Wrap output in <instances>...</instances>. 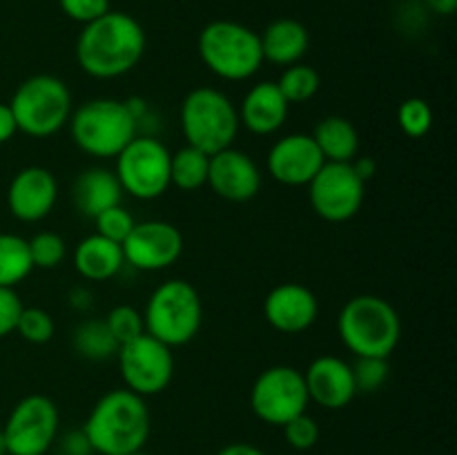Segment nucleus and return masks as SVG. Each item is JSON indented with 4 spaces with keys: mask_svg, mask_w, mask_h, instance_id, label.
I'll return each instance as SVG.
<instances>
[{
    "mask_svg": "<svg viewBox=\"0 0 457 455\" xmlns=\"http://www.w3.org/2000/svg\"><path fill=\"white\" fill-rule=\"evenodd\" d=\"M145 45L141 22L129 13L110 9L101 18L83 25L76 40V62L92 79H120L141 62Z\"/></svg>",
    "mask_w": 457,
    "mask_h": 455,
    "instance_id": "nucleus-1",
    "label": "nucleus"
},
{
    "mask_svg": "<svg viewBox=\"0 0 457 455\" xmlns=\"http://www.w3.org/2000/svg\"><path fill=\"white\" fill-rule=\"evenodd\" d=\"M152 431V415L145 397L128 391L112 388L96 400L83 424L94 453L101 455H129L143 451Z\"/></svg>",
    "mask_w": 457,
    "mask_h": 455,
    "instance_id": "nucleus-2",
    "label": "nucleus"
},
{
    "mask_svg": "<svg viewBox=\"0 0 457 455\" xmlns=\"http://www.w3.org/2000/svg\"><path fill=\"white\" fill-rule=\"evenodd\" d=\"M337 333L355 357L388 360L402 337V319L391 302L378 294L348 299L337 317Z\"/></svg>",
    "mask_w": 457,
    "mask_h": 455,
    "instance_id": "nucleus-3",
    "label": "nucleus"
},
{
    "mask_svg": "<svg viewBox=\"0 0 457 455\" xmlns=\"http://www.w3.org/2000/svg\"><path fill=\"white\" fill-rule=\"evenodd\" d=\"M67 125L74 145L92 159H116L138 129L132 107L119 98L83 103L79 110H71Z\"/></svg>",
    "mask_w": 457,
    "mask_h": 455,
    "instance_id": "nucleus-4",
    "label": "nucleus"
},
{
    "mask_svg": "<svg viewBox=\"0 0 457 455\" xmlns=\"http://www.w3.org/2000/svg\"><path fill=\"white\" fill-rule=\"evenodd\" d=\"M201 62L217 79L241 83L262 70V38L254 29L235 21H212L201 29L196 40Z\"/></svg>",
    "mask_w": 457,
    "mask_h": 455,
    "instance_id": "nucleus-5",
    "label": "nucleus"
},
{
    "mask_svg": "<svg viewBox=\"0 0 457 455\" xmlns=\"http://www.w3.org/2000/svg\"><path fill=\"white\" fill-rule=\"evenodd\" d=\"M179 123L186 145L208 156L235 145L241 128L235 103L214 87H195L187 92L179 112Z\"/></svg>",
    "mask_w": 457,
    "mask_h": 455,
    "instance_id": "nucleus-6",
    "label": "nucleus"
},
{
    "mask_svg": "<svg viewBox=\"0 0 457 455\" xmlns=\"http://www.w3.org/2000/svg\"><path fill=\"white\" fill-rule=\"evenodd\" d=\"M145 333L165 346H186L204 324V303L195 285L186 279H168L152 290L143 310Z\"/></svg>",
    "mask_w": 457,
    "mask_h": 455,
    "instance_id": "nucleus-7",
    "label": "nucleus"
},
{
    "mask_svg": "<svg viewBox=\"0 0 457 455\" xmlns=\"http://www.w3.org/2000/svg\"><path fill=\"white\" fill-rule=\"evenodd\" d=\"M7 105L18 132L31 138H49L70 120L71 92L58 76L36 74L18 85Z\"/></svg>",
    "mask_w": 457,
    "mask_h": 455,
    "instance_id": "nucleus-8",
    "label": "nucleus"
},
{
    "mask_svg": "<svg viewBox=\"0 0 457 455\" xmlns=\"http://www.w3.org/2000/svg\"><path fill=\"white\" fill-rule=\"evenodd\" d=\"M172 152L154 136H134L116 156V178L123 194L138 201H154L170 187Z\"/></svg>",
    "mask_w": 457,
    "mask_h": 455,
    "instance_id": "nucleus-9",
    "label": "nucleus"
},
{
    "mask_svg": "<svg viewBox=\"0 0 457 455\" xmlns=\"http://www.w3.org/2000/svg\"><path fill=\"white\" fill-rule=\"evenodd\" d=\"M308 391L303 373L295 366L277 364L262 370L250 388V409L262 422L284 426L297 415L306 413Z\"/></svg>",
    "mask_w": 457,
    "mask_h": 455,
    "instance_id": "nucleus-10",
    "label": "nucleus"
},
{
    "mask_svg": "<svg viewBox=\"0 0 457 455\" xmlns=\"http://www.w3.org/2000/svg\"><path fill=\"white\" fill-rule=\"evenodd\" d=\"M58 406L52 397L31 393L9 413L3 433L7 455H45L58 437Z\"/></svg>",
    "mask_w": 457,
    "mask_h": 455,
    "instance_id": "nucleus-11",
    "label": "nucleus"
},
{
    "mask_svg": "<svg viewBox=\"0 0 457 455\" xmlns=\"http://www.w3.org/2000/svg\"><path fill=\"white\" fill-rule=\"evenodd\" d=\"M116 360L125 388L141 397L159 395L174 377L172 348L147 333L123 343Z\"/></svg>",
    "mask_w": 457,
    "mask_h": 455,
    "instance_id": "nucleus-12",
    "label": "nucleus"
},
{
    "mask_svg": "<svg viewBox=\"0 0 457 455\" xmlns=\"http://www.w3.org/2000/svg\"><path fill=\"white\" fill-rule=\"evenodd\" d=\"M366 183L351 163H324L308 183V199L317 217L328 223H346L364 205Z\"/></svg>",
    "mask_w": 457,
    "mask_h": 455,
    "instance_id": "nucleus-13",
    "label": "nucleus"
},
{
    "mask_svg": "<svg viewBox=\"0 0 457 455\" xmlns=\"http://www.w3.org/2000/svg\"><path fill=\"white\" fill-rule=\"evenodd\" d=\"M120 248L125 263L143 272H159L179 261L183 254V235L174 223L161 219L137 221Z\"/></svg>",
    "mask_w": 457,
    "mask_h": 455,
    "instance_id": "nucleus-14",
    "label": "nucleus"
},
{
    "mask_svg": "<svg viewBox=\"0 0 457 455\" xmlns=\"http://www.w3.org/2000/svg\"><path fill=\"white\" fill-rule=\"evenodd\" d=\"M320 147L311 134H288L272 143L266 156V170L277 183L302 187L315 178L324 165Z\"/></svg>",
    "mask_w": 457,
    "mask_h": 455,
    "instance_id": "nucleus-15",
    "label": "nucleus"
},
{
    "mask_svg": "<svg viewBox=\"0 0 457 455\" xmlns=\"http://www.w3.org/2000/svg\"><path fill=\"white\" fill-rule=\"evenodd\" d=\"M212 192L232 203H245L262 190V170L248 152L226 147L210 156L208 183Z\"/></svg>",
    "mask_w": 457,
    "mask_h": 455,
    "instance_id": "nucleus-16",
    "label": "nucleus"
},
{
    "mask_svg": "<svg viewBox=\"0 0 457 455\" xmlns=\"http://www.w3.org/2000/svg\"><path fill=\"white\" fill-rule=\"evenodd\" d=\"M58 201V181L52 170L29 165L13 174L7 187V208L18 221L36 223L49 217Z\"/></svg>",
    "mask_w": 457,
    "mask_h": 455,
    "instance_id": "nucleus-17",
    "label": "nucleus"
},
{
    "mask_svg": "<svg viewBox=\"0 0 457 455\" xmlns=\"http://www.w3.org/2000/svg\"><path fill=\"white\" fill-rule=\"evenodd\" d=\"M320 315V302L317 294L308 285L279 284L263 299V317L268 324L284 335L306 333Z\"/></svg>",
    "mask_w": 457,
    "mask_h": 455,
    "instance_id": "nucleus-18",
    "label": "nucleus"
},
{
    "mask_svg": "<svg viewBox=\"0 0 457 455\" xmlns=\"http://www.w3.org/2000/svg\"><path fill=\"white\" fill-rule=\"evenodd\" d=\"M303 382H306L308 400L326 410L346 409L357 395L353 366L342 357H315L303 373Z\"/></svg>",
    "mask_w": 457,
    "mask_h": 455,
    "instance_id": "nucleus-19",
    "label": "nucleus"
},
{
    "mask_svg": "<svg viewBox=\"0 0 457 455\" xmlns=\"http://www.w3.org/2000/svg\"><path fill=\"white\" fill-rule=\"evenodd\" d=\"M288 101L279 92L275 80H262L254 83L245 92L239 105V123L257 136H270L284 128L288 119Z\"/></svg>",
    "mask_w": 457,
    "mask_h": 455,
    "instance_id": "nucleus-20",
    "label": "nucleus"
},
{
    "mask_svg": "<svg viewBox=\"0 0 457 455\" xmlns=\"http://www.w3.org/2000/svg\"><path fill=\"white\" fill-rule=\"evenodd\" d=\"M120 199H123V190L116 174L98 165L83 170L71 186L74 208L89 219H96L107 208L119 205Z\"/></svg>",
    "mask_w": 457,
    "mask_h": 455,
    "instance_id": "nucleus-21",
    "label": "nucleus"
},
{
    "mask_svg": "<svg viewBox=\"0 0 457 455\" xmlns=\"http://www.w3.org/2000/svg\"><path fill=\"white\" fill-rule=\"evenodd\" d=\"M71 263L85 281H110L123 270V248L116 241H110L94 232V235L85 236L76 244Z\"/></svg>",
    "mask_w": 457,
    "mask_h": 455,
    "instance_id": "nucleus-22",
    "label": "nucleus"
},
{
    "mask_svg": "<svg viewBox=\"0 0 457 455\" xmlns=\"http://www.w3.org/2000/svg\"><path fill=\"white\" fill-rule=\"evenodd\" d=\"M259 38H262L263 61L279 67L302 62V58L308 52V45H311L308 29L295 18H277Z\"/></svg>",
    "mask_w": 457,
    "mask_h": 455,
    "instance_id": "nucleus-23",
    "label": "nucleus"
},
{
    "mask_svg": "<svg viewBox=\"0 0 457 455\" xmlns=\"http://www.w3.org/2000/svg\"><path fill=\"white\" fill-rule=\"evenodd\" d=\"M326 163H351L360 152V134L344 116H326L311 134Z\"/></svg>",
    "mask_w": 457,
    "mask_h": 455,
    "instance_id": "nucleus-24",
    "label": "nucleus"
},
{
    "mask_svg": "<svg viewBox=\"0 0 457 455\" xmlns=\"http://www.w3.org/2000/svg\"><path fill=\"white\" fill-rule=\"evenodd\" d=\"M208 154L192 145H183L170 156V186L183 192L201 190L208 183Z\"/></svg>",
    "mask_w": 457,
    "mask_h": 455,
    "instance_id": "nucleus-25",
    "label": "nucleus"
},
{
    "mask_svg": "<svg viewBox=\"0 0 457 455\" xmlns=\"http://www.w3.org/2000/svg\"><path fill=\"white\" fill-rule=\"evenodd\" d=\"M34 270L29 244L12 232H0V288H16Z\"/></svg>",
    "mask_w": 457,
    "mask_h": 455,
    "instance_id": "nucleus-26",
    "label": "nucleus"
},
{
    "mask_svg": "<svg viewBox=\"0 0 457 455\" xmlns=\"http://www.w3.org/2000/svg\"><path fill=\"white\" fill-rule=\"evenodd\" d=\"M71 346L80 357L89 361L110 360L119 352V343L107 330L105 319H83L74 328L71 335Z\"/></svg>",
    "mask_w": 457,
    "mask_h": 455,
    "instance_id": "nucleus-27",
    "label": "nucleus"
},
{
    "mask_svg": "<svg viewBox=\"0 0 457 455\" xmlns=\"http://www.w3.org/2000/svg\"><path fill=\"white\" fill-rule=\"evenodd\" d=\"M275 83L279 87V92L284 94L286 101H288V105H303L312 96H317L321 80L315 67L295 62V65L286 67L284 74Z\"/></svg>",
    "mask_w": 457,
    "mask_h": 455,
    "instance_id": "nucleus-28",
    "label": "nucleus"
},
{
    "mask_svg": "<svg viewBox=\"0 0 457 455\" xmlns=\"http://www.w3.org/2000/svg\"><path fill=\"white\" fill-rule=\"evenodd\" d=\"M27 244H29L31 263H34V268H40V270H54L67 257V244L58 232L43 230L31 236Z\"/></svg>",
    "mask_w": 457,
    "mask_h": 455,
    "instance_id": "nucleus-29",
    "label": "nucleus"
},
{
    "mask_svg": "<svg viewBox=\"0 0 457 455\" xmlns=\"http://www.w3.org/2000/svg\"><path fill=\"white\" fill-rule=\"evenodd\" d=\"M397 125L409 138H424L433 125V110L424 98L411 96L397 107Z\"/></svg>",
    "mask_w": 457,
    "mask_h": 455,
    "instance_id": "nucleus-30",
    "label": "nucleus"
},
{
    "mask_svg": "<svg viewBox=\"0 0 457 455\" xmlns=\"http://www.w3.org/2000/svg\"><path fill=\"white\" fill-rule=\"evenodd\" d=\"M105 326L110 330V335L114 337V342L119 343V348L123 343L132 342L138 335L145 333V324H143V312L137 310L129 303H120L114 306L105 317Z\"/></svg>",
    "mask_w": 457,
    "mask_h": 455,
    "instance_id": "nucleus-31",
    "label": "nucleus"
},
{
    "mask_svg": "<svg viewBox=\"0 0 457 455\" xmlns=\"http://www.w3.org/2000/svg\"><path fill=\"white\" fill-rule=\"evenodd\" d=\"M16 333L21 335L25 342L40 346V343L52 342L54 333H56V324H54V317L49 315L45 308L22 306L21 317H18L16 324Z\"/></svg>",
    "mask_w": 457,
    "mask_h": 455,
    "instance_id": "nucleus-32",
    "label": "nucleus"
},
{
    "mask_svg": "<svg viewBox=\"0 0 457 455\" xmlns=\"http://www.w3.org/2000/svg\"><path fill=\"white\" fill-rule=\"evenodd\" d=\"M353 366L357 393H375L388 379V360L384 357H357Z\"/></svg>",
    "mask_w": 457,
    "mask_h": 455,
    "instance_id": "nucleus-33",
    "label": "nucleus"
},
{
    "mask_svg": "<svg viewBox=\"0 0 457 455\" xmlns=\"http://www.w3.org/2000/svg\"><path fill=\"white\" fill-rule=\"evenodd\" d=\"M137 219L132 217L129 210H125L123 205H112L105 212L98 214L94 219V226H96V235L105 236V239L116 241V244H123L128 239V235L132 232Z\"/></svg>",
    "mask_w": 457,
    "mask_h": 455,
    "instance_id": "nucleus-34",
    "label": "nucleus"
},
{
    "mask_svg": "<svg viewBox=\"0 0 457 455\" xmlns=\"http://www.w3.org/2000/svg\"><path fill=\"white\" fill-rule=\"evenodd\" d=\"M281 428H284L286 442L295 451H311L320 442V424L308 413L297 415V418L286 422Z\"/></svg>",
    "mask_w": 457,
    "mask_h": 455,
    "instance_id": "nucleus-35",
    "label": "nucleus"
},
{
    "mask_svg": "<svg viewBox=\"0 0 457 455\" xmlns=\"http://www.w3.org/2000/svg\"><path fill=\"white\" fill-rule=\"evenodd\" d=\"M62 13L71 21L87 25L110 12V0H58Z\"/></svg>",
    "mask_w": 457,
    "mask_h": 455,
    "instance_id": "nucleus-36",
    "label": "nucleus"
},
{
    "mask_svg": "<svg viewBox=\"0 0 457 455\" xmlns=\"http://www.w3.org/2000/svg\"><path fill=\"white\" fill-rule=\"evenodd\" d=\"M22 302L13 288H0V339L16 333Z\"/></svg>",
    "mask_w": 457,
    "mask_h": 455,
    "instance_id": "nucleus-37",
    "label": "nucleus"
},
{
    "mask_svg": "<svg viewBox=\"0 0 457 455\" xmlns=\"http://www.w3.org/2000/svg\"><path fill=\"white\" fill-rule=\"evenodd\" d=\"M62 455H92V446H89L87 437H85L83 428L80 431H70L61 440Z\"/></svg>",
    "mask_w": 457,
    "mask_h": 455,
    "instance_id": "nucleus-38",
    "label": "nucleus"
},
{
    "mask_svg": "<svg viewBox=\"0 0 457 455\" xmlns=\"http://www.w3.org/2000/svg\"><path fill=\"white\" fill-rule=\"evenodd\" d=\"M18 128H16V120H13L12 110H9L7 103H0V145L12 141L16 136Z\"/></svg>",
    "mask_w": 457,
    "mask_h": 455,
    "instance_id": "nucleus-39",
    "label": "nucleus"
},
{
    "mask_svg": "<svg viewBox=\"0 0 457 455\" xmlns=\"http://www.w3.org/2000/svg\"><path fill=\"white\" fill-rule=\"evenodd\" d=\"M353 170H355L357 177L361 178V181H370V178L378 174V163H375L373 156H360V159H353L351 161Z\"/></svg>",
    "mask_w": 457,
    "mask_h": 455,
    "instance_id": "nucleus-40",
    "label": "nucleus"
},
{
    "mask_svg": "<svg viewBox=\"0 0 457 455\" xmlns=\"http://www.w3.org/2000/svg\"><path fill=\"white\" fill-rule=\"evenodd\" d=\"M217 455H268V453L259 449V446L248 444V442H232V444H226L223 449H219Z\"/></svg>",
    "mask_w": 457,
    "mask_h": 455,
    "instance_id": "nucleus-41",
    "label": "nucleus"
},
{
    "mask_svg": "<svg viewBox=\"0 0 457 455\" xmlns=\"http://www.w3.org/2000/svg\"><path fill=\"white\" fill-rule=\"evenodd\" d=\"M70 303L76 310H87L92 306V293L87 288H83V285H79V288H74L70 293Z\"/></svg>",
    "mask_w": 457,
    "mask_h": 455,
    "instance_id": "nucleus-42",
    "label": "nucleus"
},
{
    "mask_svg": "<svg viewBox=\"0 0 457 455\" xmlns=\"http://www.w3.org/2000/svg\"><path fill=\"white\" fill-rule=\"evenodd\" d=\"M427 4L431 12L440 13V16H451L457 9V0H427Z\"/></svg>",
    "mask_w": 457,
    "mask_h": 455,
    "instance_id": "nucleus-43",
    "label": "nucleus"
},
{
    "mask_svg": "<svg viewBox=\"0 0 457 455\" xmlns=\"http://www.w3.org/2000/svg\"><path fill=\"white\" fill-rule=\"evenodd\" d=\"M0 455H7V442H4L3 428H0Z\"/></svg>",
    "mask_w": 457,
    "mask_h": 455,
    "instance_id": "nucleus-44",
    "label": "nucleus"
},
{
    "mask_svg": "<svg viewBox=\"0 0 457 455\" xmlns=\"http://www.w3.org/2000/svg\"><path fill=\"white\" fill-rule=\"evenodd\" d=\"M129 455H147V453H143V451H137V453H129Z\"/></svg>",
    "mask_w": 457,
    "mask_h": 455,
    "instance_id": "nucleus-45",
    "label": "nucleus"
}]
</instances>
